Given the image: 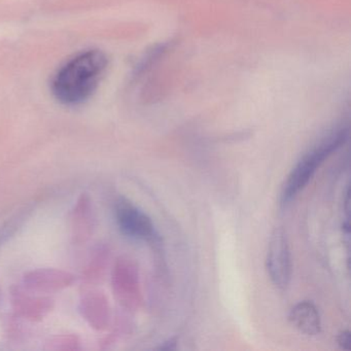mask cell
<instances>
[{
	"label": "cell",
	"mask_w": 351,
	"mask_h": 351,
	"mask_svg": "<svg viewBox=\"0 0 351 351\" xmlns=\"http://www.w3.org/2000/svg\"><path fill=\"white\" fill-rule=\"evenodd\" d=\"M117 221L123 233L129 237L143 241H155L157 238L152 219L127 200H121L117 205Z\"/></svg>",
	"instance_id": "277c9868"
},
{
	"label": "cell",
	"mask_w": 351,
	"mask_h": 351,
	"mask_svg": "<svg viewBox=\"0 0 351 351\" xmlns=\"http://www.w3.org/2000/svg\"><path fill=\"white\" fill-rule=\"evenodd\" d=\"M267 270L271 280L278 289H285L291 276V258L287 234L276 229L271 235L267 254Z\"/></svg>",
	"instance_id": "3957f363"
},
{
	"label": "cell",
	"mask_w": 351,
	"mask_h": 351,
	"mask_svg": "<svg viewBox=\"0 0 351 351\" xmlns=\"http://www.w3.org/2000/svg\"><path fill=\"white\" fill-rule=\"evenodd\" d=\"M348 138V128L337 129L320 141L315 147L308 152L293 167L283 186L281 201L287 204L307 186L316 169L324 163V160L342 147Z\"/></svg>",
	"instance_id": "7a4b0ae2"
},
{
	"label": "cell",
	"mask_w": 351,
	"mask_h": 351,
	"mask_svg": "<svg viewBox=\"0 0 351 351\" xmlns=\"http://www.w3.org/2000/svg\"><path fill=\"white\" fill-rule=\"evenodd\" d=\"M108 67L99 50L81 53L65 63L52 81V93L60 104L75 106L87 101L97 89Z\"/></svg>",
	"instance_id": "6da1fadb"
},
{
	"label": "cell",
	"mask_w": 351,
	"mask_h": 351,
	"mask_svg": "<svg viewBox=\"0 0 351 351\" xmlns=\"http://www.w3.org/2000/svg\"><path fill=\"white\" fill-rule=\"evenodd\" d=\"M289 322L303 334L315 336L319 334L322 324L317 308L309 301L297 304L289 313Z\"/></svg>",
	"instance_id": "5b68a950"
},
{
	"label": "cell",
	"mask_w": 351,
	"mask_h": 351,
	"mask_svg": "<svg viewBox=\"0 0 351 351\" xmlns=\"http://www.w3.org/2000/svg\"><path fill=\"white\" fill-rule=\"evenodd\" d=\"M350 332L347 330L341 332L338 338H337V342L340 345L341 348L345 349V350L350 349Z\"/></svg>",
	"instance_id": "8992f818"
}]
</instances>
